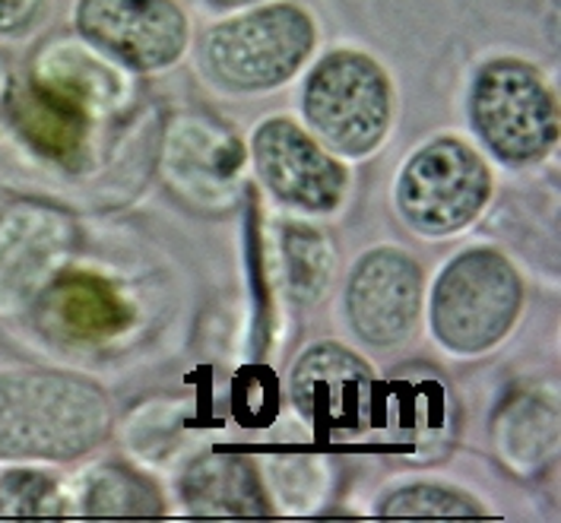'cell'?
Listing matches in <instances>:
<instances>
[{"label": "cell", "mask_w": 561, "mask_h": 523, "mask_svg": "<svg viewBox=\"0 0 561 523\" xmlns=\"http://www.w3.org/2000/svg\"><path fill=\"white\" fill-rule=\"evenodd\" d=\"M112 425L108 397L87 378L55 372L0 375V457L70 461Z\"/></svg>", "instance_id": "6da1fadb"}, {"label": "cell", "mask_w": 561, "mask_h": 523, "mask_svg": "<svg viewBox=\"0 0 561 523\" xmlns=\"http://www.w3.org/2000/svg\"><path fill=\"white\" fill-rule=\"evenodd\" d=\"M520 280L495 251H470L450 263L432 298V323L444 346L482 352L495 346L520 311Z\"/></svg>", "instance_id": "7a4b0ae2"}, {"label": "cell", "mask_w": 561, "mask_h": 523, "mask_svg": "<svg viewBox=\"0 0 561 523\" xmlns=\"http://www.w3.org/2000/svg\"><path fill=\"white\" fill-rule=\"evenodd\" d=\"M301 105L311 127L346 156L371 152L390 124L385 70L358 52H336L321 60L305 83Z\"/></svg>", "instance_id": "3957f363"}, {"label": "cell", "mask_w": 561, "mask_h": 523, "mask_svg": "<svg viewBox=\"0 0 561 523\" xmlns=\"http://www.w3.org/2000/svg\"><path fill=\"white\" fill-rule=\"evenodd\" d=\"M473 124L504 162H533L559 140V109L530 64H485L473 87Z\"/></svg>", "instance_id": "277c9868"}, {"label": "cell", "mask_w": 561, "mask_h": 523, "mask_svg": "<svg viewBox=\"0 0 561 523\" xmlns=\"http://www.w3.org/2000/svg\"><path fill=\"white\" fill-rule=\"evenodd\" d=\"M314 45L308 13L289 3L219 23L207 35L209 70L236 89H270L286 83Z\"/></svg>", "instance_id": "5b68a950"}, {"label": "cell", "mask_w": 561, "mask_h": 523, "mask_svg": "<svg viewBox=\"0 0 561 523\" xmlns=\"http://www.w3.org/2000/svg\"><path fill=\"white\" fill-rule=\"evenodd\" d=\"M489 169L467 144L422 146L400 172L397 201L403 219L422 235H450L473 223L489 201Z\"/></svg>", "instance_id": "8992f818"}, {"label": "cell", "mask_w": 561, "mask_h": 523, "mask_svg": "<svg viewBox=\"0 0 561 523\" xmlns=\"http://www.w3.org/2000/svg\"><path fill=\"white\" fill-rule=\"evenodd\" d=\"M77 30L137 70H162L187 45V20L172 0H80Z\"/></svg>", "instance_id": "52a82bcc"}, {"label": "cell", "mask_w": 561, "mask_h": 523, "mask_svg": "<svg viewBox=\"0 0 561 523\" xmlns=\"http://www.w3.org/2000/svg\"><path fill=\"white\" fill-rule=\"evenodd\" d=\"M293 400L298 412L324 435H358L375 425L378 384L350 349H308L293 368Z\"/></svg>", "instance_id": "ba28073f"}, {"label": "cell", "mask_w": 561, "mask_h": 523, "mask_svg": "<svg viewBox=\"0 0 561 523\" xmlns=\"http://www.w3.org/2000/svg\"><path fill=\"white\" fill-rule=\"evenodd\" d=\"M73 226L58 209L13 206L0 216V315L32 305L73 245Z\"/></svg>", "instance_id": "9c48e42d"}, {"label": "cell", "mask_w": 561, "mask_h": 523, "mask_svg": "<svg viewBox=\"0 0 561 523\" xmlns=\"http://www.w3.org/2000/svg\"><path fill=\"white\" fill-rule=\"evenodd\" d=\"M254 166L279 201L301 209H333L346 191L343 166L286 117L264 121L254 134Z\"/></svg>", "instance_id": "30bf717a"}, {"label": "cell", "mask_w": 561, "mask_h": 523, "mask_svg": "<svg viewBox=\"0 0 561 523\" xmlns=\"http://www.w3.org/2000/svg\"><path fill=\"white\" fill-rule=\"evenodd\" d=\"M422 305V273L400 251H371L350 280V318L371 346L400 343Z\"/></svg>", "instance_id": "8fae6325"}, {"label": "cell", "mask_w": 561, "mask_h": 523, "mask_svg": "<svg viewBox=\"0 0 561 523\" xmlns=\"http://www.w3.org/2000/svg\"><path fill=\"white\" fill-rule=\"evenodd\" d=\"M35 318L51 340L95 346L118 337L130 323V308L108 280L70 270L55 273L48 286L38 292Z\"/></svg>", "instance_id": "7c38bea8"}, {"label": "cell", "mask_w": 561, "mask_h": 523, "mask_svg": "<svg viewBox=\"0 0 561 523\" xmlns=\"http://www.w3.org/2000/svg\"><path fill=\"white\" fill-rule=\"evenodd\" d=\"M184 504L207 518H264L270 514L261 479L254 466L241 457L209 454L194 461L181 479Z\"/></svg>", "instance_id": "4fadbf2b"}, {"label": "cell", "mask_w": 561, "mask_h": 523, "mask_svg": "<svg viewBox=\"0 0 561 523\" xmlns=\"http://www.w3.org/2000/svg\"><path fill=\"white\" fill-rule=\"evenodd\" d=\"M13 121L20 134L42 156H51V159H73L83 149L89 130L87 102L42 80L30 83L16 95Z\"/></svg>", "instance_id": "5bb4252c"}, {"label": "cell", "mask_w": 561, "mask_h": 523, "mask_svg": "<svg viewBox=\"0 0 561 523\" xmlns=\"http://www.w3.org/2000/svg\"><path fill=\"white\" fill-rule=\"evenodd\" d=\"M387 425L407 447L432 451L435 441L450 435V397L442 378H397L393 400L385 403Z\"/></svg>", "instance_id": "9a60e30c"}, {"label": "cell", "mask_w": 561, "mask_h": 523, "mask_svg": "<svg viewBox=\"0 0 561 523\" xmlns=\"http://www.w3.org/2000/svg\"><path fill=\"white\" fill-rule=\"evenodd\" d=\"M83 511L102 518H149L162 514V498L144 476L121 466H99L87 476Z\"/></svg>", "instance_id": "2e32d148"}, {"label": "cell", "mask_w": 561, "mask_h": 523, "mask_svg": "<svg viewBox=\"0 0 561 523\" xmlns=\"http://www.w3.org/2000/svg\"><path fill=\"white\" fill-rule=\"evenodd\" d=\"M286 261H289V283L298 298L311 302L330 283V248L324 238L305 229L286 235Z\"/></svg>", "instance_id": "e0dca14e"}, {"label": "cell", "mask_w": 561, "mask_h": 523, "mask_svg": "<svg viewBox=\"0 0 561 523\" xmlns=\"http://www.w3.org/2000/svg\"><path fill=\"white\" fill-rule=\"evenodd\" d=\"M385 518H479L482 508L467 494L442 486H413L390 494L381 508Z\"/></svg>", "instance_id": "ac0fdd59"}, {"label": "cell", "mask_w": 561, "mask_h": 523, "mask_svg": "<svg viewBox=\"0 0 561 523\" xmlns=\"http://www.w3.org/2000/svg\"><path fill=\"white\" fill-rule=\"evenodd\" d=\"M64 508L55 479L42 473H7L0 479V514H58Z\"/></svg>", "instance_id": "d6986e66"}, {"label": "cell", "mask_w": 561, "mask_h": 523, "mask_svg": "<svg viewBox=\"0 0 561 523\" xmlns=\"http://www.w3.org/2000/svg\"><path fill=\"white\" fill-rule=\"evenodd\" d=\"M38 10L42 0H0V35L26 30Z\"/></svg>", "instance_id": "ffe728a7"}, {"label": "cell", "mask_w": 561, "mask_h": 523, "mask_svg": "<svg viewBox=\"0 0 561 523\" xmlns=\"http://www.w3.org/2000/svg\"><path fill=\"white\" fill-rule=\"evenodd\" d=\"M213 3H219V7H238V3H251V0H213Z\"/></svg>", "instance_id": "44dd1931"}, {"label": "cell", "mask_w": 561, "mask_h": 523, "mask_svg": "<svg viewBox=\"0 0 561 523\" xmlns=\"http://www.w3.org/2000/svg\"><path fill=\"white\" fill-rule=\"evenodd\" d=\"M0 89H3V67H0Z\"/></svg>", "instance_id": "7402d4cb"}]
</instances>
